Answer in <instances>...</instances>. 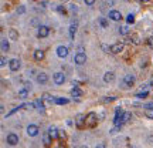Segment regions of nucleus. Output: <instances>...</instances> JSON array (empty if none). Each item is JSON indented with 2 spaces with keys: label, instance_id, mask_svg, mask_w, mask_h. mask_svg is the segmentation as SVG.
Returning <instances> with one entry per match:
<instances>
[{
  "label": "nucleus",
  "instance_id": "nucleus-1",
  "mask_svg": "<svg viewBox=\"0 0 153 148\" xmlns=\"http://www.w3.org/2000/svg\"><path fill=\"white\" fill-rule=\"evenodd\" d=\"M97 123H98V117H97V114H95V113H89V114L87 116L85 124H87L88 127H95Z\"/></svg>",
  "mask_w": 153,
  "mask_h": 148
},
{
  "label": "nucleus",
  "instance_id": "nucleus-2",
  "mask_svg": "<svg viewBox=\"0 0 153 148\" xmlns=\"http://www.w3.org/2000/svg\"><path fill=\"white\" fill-rule=\"evenodd\" d=\"M74 61H75V64H78V66H82V64L87 61V56L82 53V51H79V53L75 54V57H74Z\"/></svg>",
  "mask_w": 153,
  "mask_h": 148
},
{
  "label": "nucleus",
  "instance_id": "nucleus-3",
  "mask_svg": "<svg viewBox=\"0 0 153 148\" xmlns=\"http://www.w3.org/2000/svg\"><path fill=\"white\" fill-rule=\"evenodd\" d=\"M123 84L126 85V87H132V85L135 84V75L133 74H126L123 77Z\"/></svg>",
  "mask_w": 153,
  "mask_h": 148
},
{
  "label": "nucleus",
  "instance_id": "nucleus-4",
  "mask_svg": "<svg viewBox=\"0 0 153 148\" xmlns=\"http://www.w3.org/2000/svg\"><path fill=\"white\" fill-rule=\"evenodd\" d=\"M85 120H87V116H84V114H78L75 117V125L78 128H82L84 127V124H85Z\"/></svg>",
  "mask_w": 153,
  "mask_h": 148
},
{
  "label": "nucleus",
  "instance_id": "nucleus-5",
  "mask_svg": "<svg viewBox=\"0 0 153 148\" xmlns=\"http://www.w3.org/2000/svg\"><path fill=\"white\" fill-rule=\"evenodd\" d=\"M6 141H7L9 145H17L19 144V137L16 134H9L7 138H6Z\"/></svg>",
  "mask_w": 153,
  "mask_h": 148
},
{
  "label": "nucleus",
  "instance_id": "nucleus-6",
  "mask_svg": "<svg viewBox=\"0 0 153 148\" xmlns=\"http://www.w3.org/2000/svg\"><path fill=\"white\" fill-rule=\"evenodd\" d=\"M123 50V44L122 43H115L113 46H111V53L112 54H119Z\"/></svg>",
  "mask_w": 153,
  "mask_h": 148
},
{
  "label": "nucleus",
  "instance_id": "nucleus-7",
  "mask_svg": "<svg viewBox=\"0 0 153 148\" xmlns=\"http://www.w3.org/2000/svg\"><path fill=\"white\" fill-rule=\"evenodd\" d=\"M64 81H65V75L64 73H55L54 74V83L55 84H64Z\"/></svg>",
  "mask_w": 153,
  "mask_h": 148
},
{
  "label": "nucleus",
  "instance_id": "nucleus-8",
  "mask_svg": "<svg viewBox=\"0 0 153 148\" xmlns=\"http://www.w3.org/2000/svg\"><path fill=\"white\" fill-rule=\"evenodd\" d=\"M57 56L61 57V58H65L67 56H68V49H67L65 46H60L57 49Z\"/></svg>",
  "mask_w": 153,
  "mask_h": 148
},
{
  "label": "nucleus",
  "instance_id": "nucleus-9",
  "mask_svg": "<svg viewBox=\"0 0 153 148\" xmlns=\"http://www.w3.org/2000/svg\"><path fill=\"white\" fill-rule=\"evenodd\" d=\"M109 19L113 21H119L122 19V14H120V11L118 10H111L109 11Z\"/></svg>",
  "mask_w": 153,
  "mask_h": 148
},
{
  "label": "nucleus",
  "instance_id": "nucleus-10",
  "mask_svg": "<svg viewBox=\"0 0 153 148\" xmlns=\"http://www.w3.org/2000/svg\"><path fill=\"white\" fill-rule=\"evenodd\" d=\"M48 33H50V29H48V27H47V26H40V27H38V33H37V34H38V37H47V36H48Z\"/></svg>",
  "mask_w": 153,
  "mask_h": 148
},
{
  "label": "nucleus",
  "instance_id": "nucleus-11",
  "mask_svg": "<svg viewBox=\"0 0 153 148\" xmlns=\"http://www.w3.org/2000/svg\"><path fill=\"white\" fill-rule=\"evenodd\" d=\"M27 134H29L30 137H35V135L38 134V127H37V125H33V124L29 125V127H27Z\"/></svg>",
  "mask_w": 153,
  "mask_h": 148
},
{
  "label": "nucleus",
  "instance_id": "nucleus-12",
  "mask_svg": "<svg viewBox=\"0 0 153 148\" xmlns=\"http://www.w3.org/2000/svg\"><path fill=\"white\" fill-rule=\"evenodd\" d=\"M9 66H10V70H11V71H17V70L20 68V61H19L17 58H13V60H10Z\"/></svg>",
  "mask_w": 153,
  "mask_h": 148
},
{
  "label": "nucleus",
  "instance_id": "nucleus-13",
  "mask_svg": "<svg viewBox=\"0 0 153 148\" xmlns=\"http://www.w3.org/2000/svg\"><path fill=\"white\" fill-rule=\"evenodd\" d=\"M113 80H115V74L112 73V71L105 73V75H104V81H105V83H112Z\"/></svg>",
  "mask_w": 153,
  "mask_h": 148
},
{
  "label": "nucleus",
  "instance_id": "nucleus-14",
  "mask_svg": "<svg viewBox=\"0 0 153 148\" xmlns=\"http://www.w3.org/2000/svg\"><path fill=\"white\" fill-rule=\"evenodd\" d=\"M37 81L40 83V84H45L47 81H48V77H47V74L45 73H40L37 75Z\"/></svg>",
  "mask_w": 153,
  "mask_h": 148
},
{
  "label": "nucleus",
  "instance_id": "nucleus-15",
  "mask_svg": "<svg viewBox=\"0 0 153 148\" xmlns=\"http://www.w3.org/2000/svg\"><path fill=\"white\" fill-rule=\"evenodd\" d=\"M48 135L51 137V140H55V138L58 137V130L55 127H50L48 128Z\"/></svg>",
  "mask_w": 153,
  "mask_h": 148
},
{
  "label": "nucleus",
  "instance_id": "nucleus-16",
  "mask_svg": "<svg viewBox=\"0 0 153 148\" xmlns=\"http://www.w3.org/2000/svg\"><path fill=\"white\" fill-rule=\"evenodd\" d=\"M71 95H72L74 98H79V97L82 95V93H81V90H79V88H78V87L75 85V87L71 90Z\"/></svg>",
  "mask_w": 153,
  "mask_h": 148
},
{
  "label": "nucleus",
  "instance_id": "nucleus-17",
  "mask_svg": "<svg viewBox=\"0 0 153 148\" xmlns=\"http://www.w3.org/2000/svg\"><path fill=\"white\" fill-rule=\"evenodd\" d=\"M34 58L37 60V61H41L44 58V51L43 50H37L35 53H34Z\"/></svg>",
  "mask_w": 153,
  "mask_h": 148
},
{
  "label": "nucleus",
  "instance_id": "nucleus-18",
  "mask_svg": "<svg viewBox=\"0 0 153 148\" xmlns=\"http://www.w3.org/2000/svg\"><path fill=\"white\" fill-rule=\"evenodd\" d=\"M35 107H37V110H38L40 113H44V110H45V107H44V104H43V100H41V98L35 101Z\"/></svg>",
  "mask_w": 153,
  "mask_h": 148
},
{
  "label": "nucleus",
  "instance_id": "nucleus-19",
  "mask_svg": "<svg viewBox=\"0 0 153 148\" xmlns=\"http://www.w3.org/2000/svg\"><path fill=\"white\" fill-rule=\"evenodd\" d=\"M9 49H10V46H9L7 40L3 39V40H1V51H9Z\"/></svg>",
  "mask_w": 153,
  "mask_h": 148
},
{
  "label": "nucleus",
  "instance_id": "nucleus-20",
  "mask_svg": "<svg viewBox=\"0 0 153 148\" xmlns=\"http://www.w3.org/2000/svg\"><path fill=\"white\" fill-rule=\"evenodd\" d=\"M9 36H10V40H19V34H17V32L14 29H11L9 32Z\"/></svg>",
  "mask_w": 153,
  "mask_h": 148
},
{
  "label": "nucleus",
  "instance_id": "nucleus-21",
  "mask_svg": "<svg viewBox=\"0 0 153 148\" xmlns=\"http://www.w3.org/2000/svg\"><path fill=\"white\" fill-rule=\"evenodd\" d=\"M27 94H29V90H27L26 87H24L23 90H20V91H19V97H20V98H26V97H27Z\"/></svg>",
  "mask_w": 153,
  "mask_h": 148
},
{
  "label": "nucleus",
  "instance_id": "nucleus-22",
  "mask_svg": "<svg viewBox=\"0 0 153 148\" xmlns=\"http://www.w3.org/2000/svg\"><path fill=\"white\" fill-rule=\"evenodd\" d=\"M149 95V91L147 90H145V91H140V93H138V94L135 95V97H138V98H146Z\"/></svg>",
  "mask_w": 153,
  "mask_h": 148
},
{
  "label": "nucleus",
  "instance_id": "nucleus-23",
  "mask_svg": "<svg viewBox=\"0 0 153 148\" xmlns=\"http://www.w3.org/2000/svg\"><path fill=\"white\" fill-rule=\"evenodd\" d=\"M76 32V24H71V27H70V36H71V39H74V34Z\"/></svg>",
  "mask_w": 153,
  "mask_h": 148
},
{
  "label": "nucleus",
  "instance_id": "nucleus-24",
  "mask_svg": "<svg viewBox=\"0 0 153 148\" xmlns=\"http://www.w3.org/2000/svg\"><path fill=\"white\" fill-rule=\"evenodd\" d=\"M131 117H132L131 113H123V117H122V120H123V124H125V123H128V121L131 120Z\"/></svg>",
  "mask_w": 153,
  "mask_h": 148
},
{
  "label": "nucleus",
  "instance_id": "nucleus-25",
  "mask_svg": "<svg viewBox=\"0 0 153 148\" xmlns=\"http://www.w3.org/2000/svg\"><path fill=\"white\" fill-rule=\"evenodd\" d=\"M54 103H57V104H67L68 100H67V98H55Z\"/></svg>",
  "mask_w": 153,
  "mask_h": 148
},
{
  "label": "nucleus",
  "instance_id": "nucleus-26",
  "mask_svg": "<svg viewBox=\"0 0 153 148\" xmlns=\"http://www.w3.org/2000/svg\"><path fill=\"white\" fill-rule=\"evenodd\" d=\"M145 114H146V117H147V118H153V110H152V108H146Z\"/></svg>",
  "mask_w": 153,
  "mask_h": 148
},
{
  "label": "nucleus",
  "instance_id": "nucleus-27",
  "mask_svg": "<svg viewBox=\"0 0 153 148\" xmlns=\"http://www.w3.org/2000/svg\"><path fill=\"white\" fill-rule=\"evenodd\" d=\"M58 137H60L61 141H65V140H67V134L64 132V131H58Z\"/></svg>",
  "mask_w": 153,
  "mask_h": 148
},
{
  "label": "nucleus",
  "instance_id": "nucleus-28",
  "mask_svg": "<svg viewBox=\"0 0 153 148\" xmlns=\"http://www.w3.org/2000/svg\"><path fill=\"white\" fill-rule=\"evenodd\" d=\"M43 141H44V145H50V144H51V142H50V141H51V137H50V135H45V137L43 138Z\"/></svg>",
  "mask_w": 153,
  "mask_h": 148
},
{
  "label": "nucleus",
  "instance_id": "nucleus-29",
  "mask_svg": "<svg viewBox=\"0 0 153 148\" xmlns=\"http://www.w3.org/2000/svg\"><path fill=\"white\" fill-rule=\"evenodd\" d=\"M119 33L125 36V34H128V33H129V29H128L126 26H125V27H120V29H119Z\"/></svg>",
  "mask_w": 153,
  "mask_h": 148
},
{
  "label": "nucleus",
  "instance_id": "nucleus-30",
  "mask_svg": "<svg viewBox=\"0 0 153 148\" xmlns=\"http://www.w3.org/2000/svg\"><path fill=\"white\" fill-rule=\"evenodd\" d=\"M35 107V103H30V104H24V106H22V108H27V110H31V108H34Z\"/></svg>",
  "mask_w": 153,
  "mask_h": 148
},
{
  "label": "nucleus",
  "instance_id": "nucleus-31",
  "mask_svg": "<svg viewBox=\"0 0 153 148\" xmlns=\"http://www.w3.org/2000/svg\"><path fill=\"white\" fill-rule=\"evenodd\" d=\"M126 21H128V23H133V21H135V16H133V14H129V16L126 17Z\"/></svg>",
  "mask_w": 153,
  "mask_h": 148
},
{
  "label": "nucleus",
  "instance_id": "nucleus-32",
  "mask_svg": "<svg viewBox=\"0 0 153 148\" xmlns=\"http://www.w3.org/2000/svg\"><path fill=\"white\" fill-rule=\"evenodd\" d=\"M99 23H101L102 27H106V26H108V21L105 20V19H99Z\"/></svg>",
  "mask_w": 153,
  "mask_h": 148
},
{
  "label": "nucleus",
  "instance_id": "nucleus-33",
  "mask_svg": "<svg viewBox=\"0 0 153 148\" xmlns=\"http://www.w3.org/2000/svg\"><path fill=\"white\" fill-rule=\"evenodd\" d=\"M19 108H20V107H16V108H13V110H11L10 113H7V116H6V117H10V116H13V114H14L16 111H19Z\"/></svg>",
  "mask_w": 153,
  "mask_h": 148
},
{
  "label": "nucleus",
  "instance_id": "nucleus-34",
  "mask_svg": "<svg viewBox=\"0 0 153 148\" xmlns=\"http://www.w3.org/2000/svg\"><path fill=\"white\" fill-rule=\"evenodd\" d=\"M102 50H104L105 53H109V51H111V47H108L106 44H102Z\"/></svg>",
  "mask_w": 153,
  "mask_h": 148
},
{
  "label": "nucleus",
  "instance_id": "nucleus-35",
  "mask_svg": "<svg viewBox=\"0 0 153 148\" xmlns=\"http://www.w3.org/2000/svg\"><path fill=\"white\" fill-rule=\"evenodd\" d=\"M131 40H133V43H135V44H139V39H138V36H132L131 37Z\"/></svg>",
  "mask_w": 153,
  "mask_h": 148
},
{
  "label": "nucleus",
  "instance_id": "nucleus-36",
  "mask_svg": "<svg viewBox=\"0 0 153 148\" xmlns=\"http://www.w3.org/2000/svg\"><path fill=\"white\" fill-rule=\"evenodd\" d=\"M147 44H149V47L153 49V36L152 37H149V40H147Z\"/></svg>",
  "mask_w": 153,
  "mask_h": 148
},
{
  "label": "nucleus",
  "instance_id": "nucleus-37",
  "mask_svg": "<svg viewBox=\"0 0 153 148\" xmlns=\"http://www.w3.org/2000/svg\"><path fill=\"white\" fill-rule=\"evenodd\" d=\"M113 100H115V97H108V98H104V103H111Z\"/></svg>",
  "mask_w": 153,
  "mask_h": 148
},
{
  "label": "nucleus",
  "instance_id": "nucleus-38",
  "mask_svg": "<svg viewBox=\"0 0 153 148\" xmlns=\"http://www.w3.org/2000/svg\"><path fill=\"white\" fill-rule=\"evenodd\" d=\"M84 1H85V4H87V6H92V4L95 3V0H84Z\"/></svg>",
  "mask_w": 153,
  "mask_h": 148
},
{
  "label": "nucleus",
  "instance_id": "nucleus-39",
  "mask_svg": "<svg viewBox=\"0 0 153 148\" xmlns=\"http://www.w3.org/2000/svg\"><path fill=\"white\" fill-rule=\"evenodd\" d=\"M0 66H1V67L6 66V58H4V57H1V60H0Z\"/></svg>",
  "mask_w": 153,
  "mask_h": 148
},
{
  "label": "nucleus",
  "instance_id": "nucleus-40",
  "mask_svg": "<svg viewBox=\"0 0 153 148\" xmlns=\"http://www.w3.org/2000/svg\"><path fill=\"white\" fill-rule=\"evenodd\" d=\"M24 11H26V9H24L23 6H20V7L17 9V13H24Z\"/></svg>",
  "mask_w": 153,
  "mask_h": 148
},
{
  "label": "nucleus",
  "instance_id": "nucleus-41",
  "mask_svg": "<svg viewBox=\"0 0 153 148\" xmlns=\"http://www.w3.org/2000/svg\"><path fill=\"white\" fill-rule=\"evenodd\" d=\"M145 108H152V110H153V101H152V103H147V104L145 106Z\"/></svg>",
  "mask_w": 153,
  "mask_h": 148
},
{
  "label": "nucleus",
  "instance_id": "nucleus-42",
  "mask_svg": "<svg viewBox=\"0 0 153 148\" xmlns=\"http://www.w3.org/2000/svg\"><path fill=\"white\" fill-rule=\"evenodd\" d=\"M57 10L60 11V13H64V11H65L64 9H63V6H58V7H57Z\"/></svg>",
  "mask_w": 153,
  "mask_h": 148
},
{
  "label": "nucleus",
  "instance_id": "nucleus-43",
  "mask_svg": "<svg viewBox=\"0 0 153 148\" xmlns=\"http://www.w3.org/2000/svg\"><path fill=\"white\" fill-rule=\"evenodd\" d=\"M24 85H26L27 90H31V84H30V83H24Z\"/></svg>",
  "mask_w": 153,
  "mask_h": 148
},
{
  "label": "nucleus",
  "instance_id": "nucleus-44",
  "mask_svg": "<svg viewBox=\"0 0 153 148\" xmlns=\"http://www.w3.org/2000/svg\"><path fill=\"white\" fill-rule=\"evenodd\" d=\"M149 141H150V144H153V137H150V138H149Z\"/></svg>",
  "mask_w": 153,
  "mask_h": 148
},
{
  "label": "nucleus",
  "instance_id": "nucleus-45",
  "mask_svg": "<svg viewBox=\"0 0 153 148\" xmlns=\"http://www.w3.org/2000/svg\"><path fill=\"white\" fill-rule=\"evenodd\" d=\"M142 1H143V3H146V1H149V0H142Z\"/></svg>",
  "mask_w": 153,
  "mask_h": 148
},
{
  "label": "nucleus",
  "instance_id": "nucleus-46",
  "mask_svg": "<svg viewBox=\"0 0 153 148\" xmlns=\"http://www.w3.org/2000/svg\"><path fill=\"white\" fill-rule=\"evenodd\" d=\"M150 87H152V88H153V81H152V83H150Z\"/></svg>",
  "mask_w": 153,
  "mask_h": 148
}]
</instances>
